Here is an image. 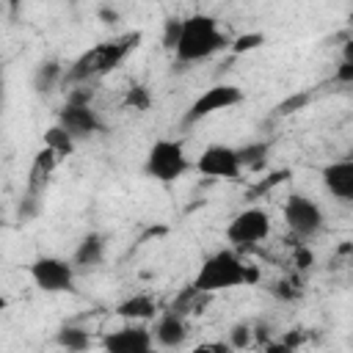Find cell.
<instances>
[{
	"label": "cell",
	"instance_id": "6da1fadb",
	"mask_svg": "<svg viewBox=\"0 0 353 353\" xmlns=\"http://www.w3.org/2000/svg\"><path fill=\"white\" fill-rule=\"evenodd\" d=\"M259 281V270L254 265H248L237 248H218L215 254H210L193 279V287L204 295H215L223 290H234V287H248Z\"/></svg>",
	"mask_w": 353,
	"mask_h": 353
},
{
	"label": "cell",
	"instance_id": "7a4b0ae2",
	"mask_svg": "<svg viewBox=\"0 0 353 353\" xmlns=\"http://www.w3.org/2000/svg\"><path fill=\"white\" fill-rule=\"evenodd\" d=\"M229 44H232V41H229V36L221 30L218 19L199 11V14L182 17V30H179L174 55H176L179 63H199V61H207V58H212L215 52L226 50Z\"/></svg>",
	"mask_w": 353,
	"mask_h": 353
},
{
	"label": "cell",
	"instance_id": "3957f363",
	"mask_svg": "<svg viewBox=\"0 0 353 353\" xmlns=\"http://www.w3.org/2000/svg\"><path fill=\"white\" fill-rule=\"evenodd\" d=\"M141 41V33H121V36H113L108 41H99L94 44L91 50H85L69 69H66V77L63 83L66 85H74V83H91L108 72H113Z\"/></svg>",
	"mask_w": 353,
	"mask_h": 353
},
{
	"label": "cell",
	"instance_id": "277c9868",
	"mask_svg": "<svg viewBox=\"0 0 353 353\" xmlns=\"http://www.w3.org/2000/svg\"><path fill=\"white\" fill-rule=\"evenodd\" d=\"M188 168H190V160H188L185 143L174 141V138L154 141L146 152V160H143V174L154 182H163V185L182 179Z\"/></svg>",
	"mask_w": 353,
	"mask_h": 353
},
{
	"label": "cell",
	"instance_id": "5b68a950",
	"mask_svg": "<svg viewBox=\"0 0 353 353\" xmlns=\"http://www.w3.org/2000/svg\"><path fill=\"white\" fill-rule=\"evenodd\" d=\"M270 229H273V223H270L268 210H262V207H248V210L237 212V215L229 221V226H226V240H229L232 248L245 251V248H254V245H259L262 240H268V237H270Z\"/></svg>",
	"mask_w": 353,
	"mask_h": 353
},
{
	"label": "cell",
	"instance_id": "8992f818",
	"mask_svg": "<svg viewBox=\"0 0 353 353\" xmlns=\"http://www.w3.org/2000/svg\"><path fill=\"white\" fill-rule=\"evenodd\" d=\"M240 102H245L243 88H237V85H232V83H218V85H210L204 94H199V97L188 105L182 121H185V124H199V121H204V119H210V116H215V113H223V110L237 108Z\"/></svg>",
	"mask_w": 353,
	"mask_h": 353
},
{
	"label": "cell",
	"instance_id": "52a82bcc",
	"mask_svg": "<svg viewBox=\"0 0 353 353\" xmlns=\"http://www.w3.org/2000/svg\"><path fill=\"white\" fill-rule=\"evenodd\" d=\"M281 215H284L287 229L301 240H312L314 234H320V229L325 223L320 204L314 199H309L306 193H290Z\"/></svg>",
	"mask_w": 353,
	"mask_h": 353
},
{
	"label": "cell",
	"instance_id": "ba28073f",
	"mask_svg": "<svg viewBox=\"0 0 353 353\" xmlns=\"http://www.w3.org/2000/svg\"><path fill=\"white\" fill-rule=\"evenodd\" d=\"M58 154L52 149H41L36 152L33 163H30V171H28V185H25V199H22V207H19V215L22 218H33L39 212V201L44 199L47 193V185L52 179V171L58 165Z\"/></svg>",
	"mask_w": 353,
	"mask_h": 353
},
{
	"label": "cell",
	"instance_id": "9c48e42d",
	"mask_svg": "<svg viewBox=\"0 0 353 353\" xmlns=\"http://www.w3.org/2000/svg\"><path fill=\"white\" fill-rule=\"evenodd\" d=\"M74 262L61 256H36L30 262V279L41 292H69L74 287Z\"/></svg>",
	"mask_w": 353,
	"mask_h": 353
},
{
	"label": "cell",
	"instance_id": "30bf717a",
	"mask_svg": "<svg viewBox=\"0 0 353 353\" xmlns=\"http://www.w3.org/2000/svg\"><path fill=\"white\" fill-rule=\"evenodd\" d=\"M196 171L210 179H237L243 174V163L234 146L229 143H210L201 149L196 160Z\"/></svg>",
	"mask_w": 353,
	"mask_h": 353
},
{
	"label": "cell",
	"instance_id": "8fae6325",
	"mask_svg": "<svg viewBox=\"0 0 353 353\" xmlns=\"http://www.w3.org/2000/svg\"><path fill=\"white\" fill-rule=\"evenodd\" d=\"M58 124L72 132V138L80 143L97 132H102V119L88 102H66L58 110Z\"/></svg>",
	"mask_w": 353,
	"mask_h": 353
},
{
	"label": "cell",
	"instance_id": "7c38bea8",
	"mask_svg": "<svg viewBox=\"0 0 353 353\" xmlns=\"http://www.w3.org/2000/svg\"><path fill=\"white\" fill-rule=\"evenodd\" d=\"M102 347L110 353H149L154 347V334L152 328L127 320V325L102 336Z\"/></svg>",
	"mask_w": 353,
	"mask_h": 353
},
{
	"label": "cell",
	"instance_id": "4fadbf2b",
	"mask_svg": "<svg viewBox=\"0 0 353 353\" xmlns=\"http://www.w3.org/2000/svg\"><path fill=\"white\" fill-rule=\"evenodd\" d=\"M323 188L336 201H353V157L334 160L320 171Z\"/></svg>",
	"mask_w": 353,
	"mask_h": 353
},
{
	"label": "cell",
	"instance_id": "5bb4252c",
	"mask_svg": "<svg viewBox=\"0 0 353 353\" xmlns=\"http://www.w3.org/2000/svg\"><path fill=\"white\" fill-rule=\"evenodd\" d=\"M152 334H154V342H157L160 347H165V350H176V347H182V345L188 342V336H190V331H188V320H185V314L176 312V309L163 312V314L157 317Z\"/></svg>",
	"mask_w": 353,
	"mask_h": 353
},
{
	"label": "cell",
	"instance_id": "9a60e30c",
	"mask_svg": "<svg viewBox=\"0 0 353 353\" xmlns=\"http://www.w3.org/2000/svg\"><path fill=\"white\" fill-rule=\"evenodd\" d=\"M102 259H105V237L97 234V232L85 234L77 243L74 256H72L74 268H97V265H102Z\"/></svg>",
	"mask_w": 353,
	"mask_h": 353
},
{
	"label": "cell",
	"instance_id": "2e32d148",
	"mask_svg": "<svg viewBox=\"0 0 353 353\" xmlns=\"http://www.w3.org/2000/svg\"><path fill=\"white\" fill-rule=\"evenodd\" d=\"M116 314H119L121 320H130V323H143V320H152V317L157 314V303H154L149 295L138 292V295L124 298V301L116 306Z\"/></svg>",
	"mask_w": 353,
	"mask_h": 353
},
{
	"label": "cell",
	"instance_id": "e0dca14e",
	"mask_svg": "<svg viewBox=\"0 0 353 353\" xmlns=\"http://www.w3.org/2000/svg\"><path fill=\"white\" fill-rule=\"evenodd\" d=\"M63 77H66V69L58 61H41L33 72V88L36 94H50L63 83Z\"/></svg>",
	"mask_w": 353,
	"mask_h": 353
},
{
	"label": "cell",
	"instance_id": "ac0fdd59",
	"mask_svg": "<svg viewBox=\"0 0 353 353\" xmlns=\"http://www.w3.org/2000/svg\"><path fill=\"white\" fill-rule=\"evenodd\" d=\"M44 146H47V149H52V152H55V154L63 160V157H69V154L74 152L77 141L72 138V132H69L66 127H61V124L55 121V124H52V127L44 132Z\"/></svg>",
	"mask_w": 353,
	"mask_h": 353
},
{
	"label": "cell",
	"instance_id": "d6986e66",
	"mask_svg": "<svg viewBox=\"0 0 353 353\" xmlns=\"http://www.w3.org/2000/svg\"><path fill=\"white\" fill-rule=\"evenodd\" d=\"M55 342H58V347H63V350H74V353L91 347V336H88V331H83V328H77V325H63V328H58Z\"/></svg>",
	"mask_w": 353,
	"mask_h": 353
},
{
	"label": "cell",
	"instance_id": "ffe728a7",
	"mask_svg": "<svg viewBox=\"0 0 353 353\" xmlns=\"http://www.w3.org/2000/svg\"><path fill=\"white\" fill-rule=\"evenodd\" d=\"M268 152H270V146H268L265 141H251V143L237 146V154H240L243 168H256V165H262V163L268 160Z\"/></svg>",
	"mask_w": 353,
	"mask_h": 353
},
{
	"label": "cell",
	"instance_id": "44dd1931",
	"mask_svg": "<svg viewBox=\"0 0 353 353\" xmlns=\"http://www.w3.org/2000/svg\"><path fill=\"white\" fill-rule=\"evenodd\" d=\"M149 105H152V97H149L146 85H138V83H135V85L127 88V94H124V108L143 113V110H149Z\"/></svg>",
	"mask_w": 353,
	"mask_h": 353
},
{
	"label": "cell",
	"instance_id": "7402d4cb",
	"mask_svg": "<svg viewBox=\"0 0 353 353\" xmlns=\"http://www.w3.org/2000/svg\"><path fill=\"white\" fill-rule=\"evenodd\" d=\"M179 30H182V19H179V17H168V19L163 22V47H165V50L174 52L176 39H179Z\"/></svg>",
	"mask_w": 353,
	"mask_h": 353
},
{
	"label": "cell",
	"instance_id": "603a6c76",
	"mask_svg": "<svg viewBox=\"0 0 353 353\" xmlns=\"http://www.w3.org/2000/svg\"><path fill=\"white\" fill-rule=\"evenodd\" d=\"M273 292H276L281 301H295V298L303 292V287H301V279H281V281L273 287Z\"/></svg>",
	"mask_w": 353,
	"mask_h": 353
},
{
	"label": "cell",
	"instance_id": "cb8c5ba5",
	"mask_svg": "<svg viewBox=\"0 0 353 353\" xmlns=\"http://www.w3.org/2000/svg\"><path fill=\"white\" fill-rule=\"evenodd\" d=\"M259 44H265V36L262 33H245V36H240V39L232 41V50L234 52H248V50H256Z\"/></svg>",
	"mask_w": 353,
	"mask_h": 353
},
{
	"label": "cell",
	"instance_id": "d4e9b609",
	"mask_svg": "<svg viewBox=\"0 0 353 353\" xmlns=\"http://www.w3.org/2000/svg\"><path fill=\"white\" fill-rule=\"evenodd\" d=\"M251 345V328L248 325H234L229 331V347L240 350V347H248Z\"/></svg>",
	"mask_w": 353,
	"mask_h": 353
},
{
	"label": "cell",
	"instance_id": "484cf974",
	"mask_svg": "<svg viewBox=\"0 0 353 353\" xmlns=\"http://www.w3.org/2000/svg\"><path fill=\"white\" fill-rule=\"evenodd\" d=\"M334 80L342 83V85H353V61L342 58L339 66H336V72H334Z\"/></svg>",
	"mask_w": 353,
	"mask_h": 353
},
{
	"label": "cell",
	"instance_id": "4316f807",
	"mask_svg": "<svg viewBox=\"0 0 353 353\" xmlns=\"http://www.w3.org/2000/svg\"><path fill=\"white\" fill-rule=\"evenodd\" d=\"M292 256H295V268H298V270H309V268L314 265V254L309 251V245H298Z\"/></svg>",
	"mask_w": 353,
	"mask_h": 353
},
{
	"label": "cell",
	"instance_id": "83f0119b",
	"mask_svg": "<svg viewBox=\"0 0 353 353\" xmlns=\"http://www.w3.org/2000/svg\"><path fill=\"white\" fill-rule=\"evenodd\" d=\"M102 19H108V22H110V19H116V11H108V8H102Z\"/></svg>",
	"mask_w": 353,
	"mask_h": 353
},
{
	"label": "cell",
	"instance_id": "f1b7e54d",
	"mask_svg": "<svg viewBox=\"0 0 353 353\" xmlns=\"http://www.w3.org/2000/svg\"><path fill=\"white\" fill-rule=\"evenodd\" d=\"M350 25H353V11H350Z\"/></svg>",
	"mask_w": 353,
	"mask_h": 353
}]
</instances>
